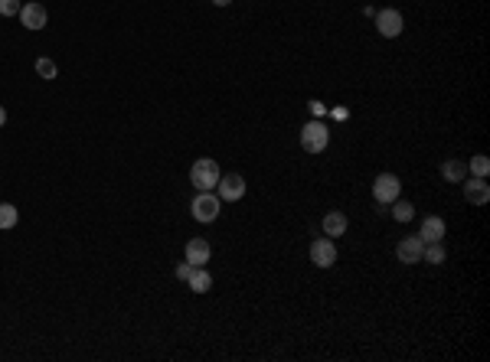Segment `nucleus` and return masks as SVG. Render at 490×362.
I'll return each mask as SVG.
<instances>
[{
	"label": "nucleus",
	"instance_id": "obj_1",
	"mask_svg": "<svg viewBox=\"0 0 490 362\" xmlns=\"http://www.w3.org/2000/svg\"><path fill=\"white\" fill-rule=\"evenodd\" d=\"M219 163H216L213 157H200L196 163L190 167V183L196 186L200 192H206V190H216V183H219Z\"/></svg>",
	"mask_w": 490,
	"mask_h": 362
},
{
	"label": "nucleus",
	"instance_id": "obj_2",
	"mask_svg": "<svg viewBox=\"0 0 490 362\" xmlns=\"http://www.w3.org/2000/svg\"><path fill=\"white\" fill-rule=\"evenodd\" d=\"M219 209H223V199H219L213 190L196 192V199H193V206H190V213L196 222H216V219H219Z\"/></svg>",
	"mask_w": 490,
	"mask_h": 362
},
{
	"label": "nucleus",
	"instance_id": "obj_3",
	"mask_svg": "<svg viewBox=\"0 0 490 362\" xmlns=\"http://www.w3.org/2000/svg\"><path fill=\"white\" fill-rule=\"evenodd\" d=\"M327 144H331V131H327V124L308 121V124L301 128V147L308 150V154H320V150H327Z\"/></svg>",
	"mask_w": 490,
	"mask_h": 362
},
{
	"label": "nucleus",
	"instance_id": "obj_4",
	"mask_svg": "<svg viewBox=\"0 0 490 362\" xmlns=\"http://www.w3.org/2000/svg\"><path fill=\"white\" fill-rule=\"evenodd\" d=\"M399 190H402V183L395 173H379L373 180V199L379 206H393L399 199Z\"/></svg>",
	"mask_w": 490,
	"mask_h": 362
},
{
	"label": "nucleus",
	"instance_id": "obj_5",
	"mask_svg": "<svg viewBox=\"0 0 490 362\" xmlns=\"http://www.w3.org/2000/svg\"><path fill=\"white\" fill-rule=\"evenodd\" d=\"M373 20H376V30H379V36H386V40H395V36L405 30L402 13L393 10V7H386V10H376Z\"/></svg>",
	"mask_w": 490,
	"mask_h": 362
},
{
	"label": "nucleus",
	"instance_id": "obj_6",
	"mask_svg": "<svg viewBox=\"0 0 490 362\" xmlns=\"http://www.w3.org/2000/svg\"><path fill=\"white\" fill-rule=\"evenodd\" d=\"M310 261H314L317 268H333V261H337V245H333L331 235L310 242Z\"/></svg>",
	"mask_w": 490,
	"mask_h": 362
},
{
	"label": "nucleus",
	"instance_id": "obj_7",
	"mask_svg": "<svg viewBox=\"0 0 490 362\" xmlns=\"http://www.w3.org/2000/svg\"><path fill=\"white\" fill-rule=\"evenodd\" d=\"M216 196L226 199V203H235V199H242L245 196V180L239 173H229V176H219L216 183Z\"/></svg>",
	"mask_w": 490,
	"mask_h": 362
},
{
	"label": "nucleus",
	"instance_id": "obj_8",
	"mask_svg": "<svg viewBox=\"0 0 490 362\" xmlns=\"http://www.w3.org/2000/svg\"><path fill=\"white\" fill-rule=\"evenodd\" d=\"M422 248H425V242H422L418 235H409V238H402V242L395 245V258H399L402 265H418V261H422Z\"/></svg>",
	"mask_w": 490,
	"mask_h": 362
},
{
	"label": "nucleus",
	"instance_id": "obj_9",
	"mask_svg": "<svg viewBox=\"0 0 490 362\" xmlns=\"http://www.w3.org/2000/svg\"><path fill=\"white\" fill-rule=\"evenodd\" d=\"M46 20H49V10H46L43 3H23L20 7V23L26 26V30H43Z\"/></svg>",
	"mask_w": 490,
	"mask_h": 362
},
{
	"label": "nucleus",
	"instance_id": "obj_10",
	"mask_svg": "<svg viewBox=\"0 0 490 362\" xmlns=\"http://www.w3.org/2000/svg\"><path fill=\"white\" fill-rule=\"evenodd\" d=\"M210 258H213V248H210L206 238H190V242H187V261H190L193 268H206Z\"/></svg>",
	"mask_w": 490,
	"mask_h": 362
},
{
	"label": "nucleus",
	"instance_id": "obj_11",
	"mask_svg": "<svg viewBox=\"0 0 490 362\" xmlns=\"http://www.w3.org/2000/svg\"><path fill=\"white\" fill-rule=\"evenodd\" d=\"M464 199H468L471 206H487V199H490L487 180H480V176H474V180H464Z\"/></svg>",
	"mask_w": 490,
	"mask_h": 362
},
{
	"label": "nucleus",
	"instance_id": "obj_12",
	"mask_svg": "<svg viewBox=\"0 0 490 362\" xmlns=\"http://www.w3.org/2000/svg\"><path fill=\"white\" fill-rule=\"evenodd\" d=\"M418 238H422V242H445V219H441V215H425Z\"/></svg>",
	"mask_w": 490,
	"mask_h": 362
},
{
	"label": "nucleus",
	"instance_id": "obj_13",
	"mask_svg": "<svg viewBox=\"0 0 490 362\" xmlns=\"http://www.w3.org/2000/svg\"><path fill=\"white\" fill-rule=\"evenodd\" d=\"M187 284H190L193 294H206V290L213 288V274H210L206 268H193V274L187 277Z\"/></svg>",
	"mask_w": 490,
	"mask_h": 362
},
{
	"label": "nucleus",
	"instance_id": "obj_14",
	"mask_svg": "<svg viewBox=\"0 0 490 362\" xmlns=\"http://www.w3.org/2000/svg\"><path fill=\"white\" fill-rule=\"evenodd\" d=\"M441 176L448 183H464L468 180V163L464 160H448L445 167H441Z\"/></svg>",
	"mask_w": 490,
	"mask_h": 362
},
{
	"label": "nucleus",
	"instance_id": "obj_15",
	"mask_svg": "<svg viewBox=\"0 0 490 362\" xmlns=\"http://www.w3.org/2000/svg\"><path fill=\"white\" fill-rule=\"evenodd\" d=\"M347 215L343 213H327L324 215V235H331V238H337V235L347 232Z\"/></svg>",
	"mask_w": 490,
	"mask_h": 362
},
{
	"label": "nucleus",
	"instance_id": "obj_16",
	"mask_svg": "<svg viewBox=\"0 0 490 362\" xmlns=\"http://www.w3.org/2000/svg\"><path fill=\"white\" fill-rule=\"evenodd\" d=\"M445 242H425V248H422V261H428V265H445Z\"/></svg>",
	"mask_w": 490,
	"mask_h": 362
},
{
	"label": "nucleus",
	"instance_id": "obj_17",
	"mask_svg": "<svg viewBox=\"0 0 490 362\" xmlns=\"http://www.w3.org/2000/svg\"><path fill=\"white\" fill-rule=\"evenodd\" d=\"M393 219H395V222H412V219H416V206L405 203V199H395V203H393Z\"/></svg>",
	"mask_w": 490,
	"mask_h": 362
},
{
	"label": "nucleus",
	"instance_id": "obj_18",
	"mask_svg": "<svg viewBox=\"0 0 490 362\" xmlns=\"http://www.w3.org/2000/svg\"><path fill=\"white\" fill-rule=\"evenodd\" d=\"M17 222H20L17 206H13V203H0V229H13Z\"/></svg>",
	"mask_w": 490,
	"mask_h": 362
},
{
	"label": "nucleus",
	"instance_id": "obj_19",
	"mask_svg": "<svg viewBox=\"0 0 490 362\" xmlns=\"http://www.w3.org/2000/svg\"><path fill=\"white\" fill-rule=\"evenodd\" d=\"M36 75H40V79H49V82H53L56 75H59V69H56V63H53V59H46V56H40V59H36Z\"/></svg>",
	"mask_w": 490,
	"mask_h": 362
},
{
	"label": "nucleus",
	"instance_id": "obj_20",
	"mask_svg": "<svg viewBox=\"0 0 490 362\" xmlns=\"http://www.w3.org/2000/svg\"><path fill=\"white\" fill-rule=\"evenodd\" d=\"M468 173H474V176H480V180H487V173H490V160L484 157V154H477V157H471Z\"/></svg>",
	"mask_w": 490,
	"mask_h": 362
},
{
	"label": "nucleus",
	"instance_id": "obj_21",
	"mask_svg": "<svg viewBox=\"0 0 490 362\" xmlns=\"http://www.w3.org/2000/svg\"><path fill=\"white\" fill-rule=\"evenodd\" d=\"M20 0H0V17H20Z\"/></svg>",
	"mask_w": 490,
	"mask_h": 362
},
{
	"label": "nucleus",
	"instance_id": "obj_22",
	"mask_svg": "<svg viewBox=\"0 0 490 362\" xmlns=\"http://www.w3.org/2000/svg\"><path fill=\"white\" fill-rule=\"evenodd\" d=\"M193 274V265L190 261H183V265H177V277H180V281H187V277Z\"/></svg>",
	"mask_w": 490,
	"mask_h": 362
},
{
	"label": "nucleus",
	"instance_id": "obj_23",
	"mask_svg": "<svg viewBox=\"0 0 490 362\" xmlns=\"http://www.w3.org/2000/svg\"><path fill=\"white\" fill-rule=\"evenodd\" d=\"M310 115H320V111H324V105H320V101H310Z\"/></svg>",
	"mask_w": 490,
	"mask_h": 362
},
{
	"label": "nucleus",
	"instance_id": "obj_24",
	"mask_svg": "<svg viewBox=\"0 0 490 362\" xmlns=\"http://www.w3.org/2000/svg\"><path fill=\"white\" fill-rule=\"evenodd\" d=\"M3 124H7V111L0 108V128H3Z\"/></svg>",
	"mask_w": 490,
	"mask_h": 362
},
{
	"label": "nucleus",
	"instance_id": "obj_25",
	"mask_svg": "<svg viewBox=\"0 0 490 362\" xmlns=\"http://www.w3.org/2000/svg\"><path fill=\"white\" fill-rule=\"evenodd\" d=\"M216 7H229V3H232V0H213Z\"/></svg>",
	"mask_w": 490,
	"mask_h": 362
}]
</instances>
